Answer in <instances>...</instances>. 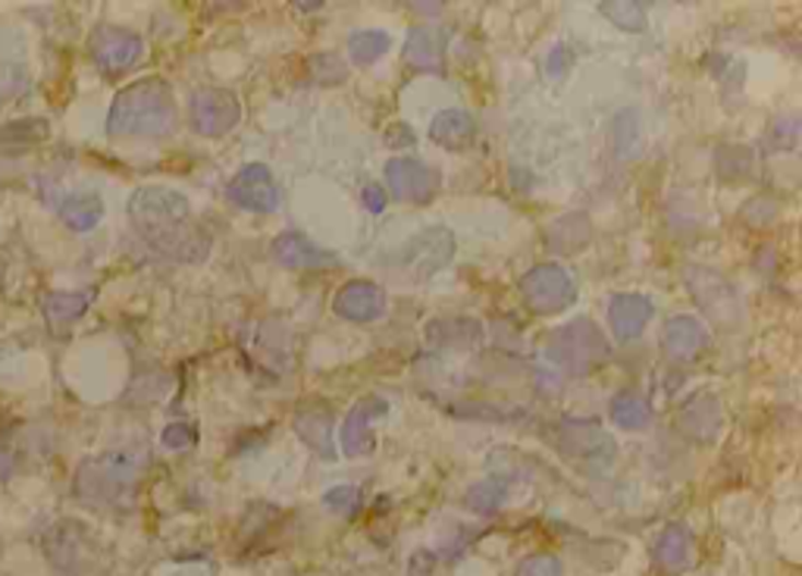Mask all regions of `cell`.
I'll use <instances>...</instances> for the list:
<instances>
[{"mask_svg": "<svg viewBox=\"0 0 802 576\" xmlns=\"http://www.w3.org/2000/svg\"><path fill=\"white\" fill-rule=\"evenodd\" d=\"M191 129L204 139H220L233 132L241 119V104L233 92L226 89H201L191 94L189 101Z\"/></svg>", "mask_w": 802, "mask_h": 576, "instance_id": "obj_8", "label": "cell"}, {"mask_svg": "<svg viewBox=\"0 0 802 576\" xmlns=\"http://www.w3.org/2000/svg\"><path fill=\"white\" fill-rule=\"evenodd\" d=\"M104 216V201L97 195H72L60 204V220L75 232L95 230Z\"/></svg>", "mask_w": 802, "mask_h": 576, "instance_id": "obj_25", "label": "cell"}, {"mask_svg": "<svg viewBox=\"0 0 802 576\" xmlns=\"http://www.w3.org/2000/svg\"><path fill=\"white\" fill-rule=\"evenodd\" d=\"M323 505L335 510V514H342V517H352L361 507V489L357 485H335L323 495Z\"/></svg>", "mask_w": 802, "mask_h": 576, "instance_id": "obj_30", "label": "cell"}, {"mask_svg": "<svg viewBox=\"0 0 802 576\" xmlns=\"http://www.w3.org/2000/svg\"><path fill=\"white\" fill-rule=\"evenodd\" d=\"M455 257V235L443 226L414 235L404 248H401V267L414 270L417 277H433L436 270H443Z\"/></svg>", "mask_w": 802, "mask_h": 576, "instance_id": "obj_12", "label": "cell"}, {"mask_svg": "<svg viewBox=\"0 0 802 576\" xmlns=\"http://www.w3.org/2000/svg\"><path fill=\"white\" fill-rule=\"evenodd\" d=\"M599 13L624 32H642L646 28V3L637 0H602Z\"/></svg>", "mask_w": 802, "mask_h": 576, "instance_id": "obj_27", "label": "cell"}, {"mask_svg": "<svg viewBox=\"0 0 802 576\" xmlns=\"http://www.w3.org/2000/svg\"><path fill=\"white\" fill-rule=\"evenodd\" d=\"M176 126V101L164 79H139L114 97L107 132L114 139H161Z\"/></svg>", "mask_w": 802, "mask_h": 576, "instance_id": "obj_2", "label": "cell"}, {"mask_svg": "<svg viewBox=\"0 0 802 576\" xmlns=\"http://www.w3.org/2000/svg\"><path fill=\"white\" fill-rule=\"evenodd\" d=\"M706 329L693 317H674L664 324V332H661V351L671 361H693L706 348Z\"/></svg>", "mask_w": 802, "mask_h": 576, "instance_id": "obj_20", "label": "cell"}, {"mask_svg": "<svg viewBox=\"0 0 802 576\" xmlns=\"http://www.w3.org/2000/svg\"><path fill=\"white\" fill-rule=\"evenodd\" d=\"M424 336L433 345L473 348L480 345V339H483V326L471 320V317H446V320L426 324Z\"/></svg>", "mask_w": 802, "mask_h": 576, "instance_id": "obj_23", "label": "cell"}, {"mask_svg": "<svg viewBox=\"0 0 802 576\" xmlns=\"http://www.w3.org/2000/svg\"><path fill=\"white\" fill-rule=\"evenodd\" d=\"M686 285H689L696 304L706 310L715 324L736 326L743 320V301H740L736 289L728 279H721L711 270H703V267H689L686 270Z\"/></svg>", "mask_w": 802, "mask_h": 576, "instance_id": "obj_7", "label": "cell"}, {"mask_svg": "<svg viewBox=\"0 0 802 576\" xmlns=\"http://www.w3.org/2000/svg\"><path fill=\"white\" fill-rule=\"evenodd\" d=\"M386 136H389V139H386L389 144H414V132H411L408 126H392Z\"/></svg>", "mask_w": 802, "mask_h": 576, "instance_id": "obj_36", "label": "cell"}, {"mask_svg": "<svg viewBox=\"0 0 802 576\" xmlns=\"http://www.w3.org/2000/svg\"><path fill=\"white\" fill-rule=\"evenodd\" d=\"M565 567L555 554H533L518 567V576H562Z\"/></svg>", "mask_w": 802, "mask_h": 576, "instance_id": "obj_31", "label": "cell"}, {"mask_svg": "<svg viewBox=\"0 0 802 576\" xmlns=\"http://www.w3.org/2000/svg\"><path fill=\"white\" fill-rule=\"evenodd\" d=\"M386 185L396 201L404 204H429L439 191V173L433 166L411 157H396L386 163Z\"/></svg>", "mask_w": 802, "mask_h": 576, "instance_id": "obj_9", "label": "cell"}, {"mask_svg": "<svg viewBox=\"0 0 802 576\" xmlns=\"http://www.w3.org/2000/svg\"><path fill=\"white\" fill-rule=\"evenodd\" d=\"M194 438H198L194 426H189V423H173V426H166L164 430V448H169V451H182V448H191V445H194Z\"/></svg>", "mask_w": 802, "mask_h": 576, "instance_id": "obj_32", "label": "cell"}, {"mask_svg": "<svg viewBox=\"0 0 802 576\" xmlns=\"http://www.w3.org/2000/svg\"><path fill=\"white\" fill-rule=\"evenodd\" d=\"M361 198H364V208L370 210V213H382L386 210V188H379L377 183L364 185Z\"/></svg>", "mask_w": 802, "mask_h": 576, "instance_id": "obj_34", "label": "cell"}, {"mask_svg": "<svg viewBox=\"0 0 802 576\" xmlns=\"http://www.w3.org/2000/svg\"><path fill=\"white\" fill-rule=\"evenodd\" d=\"M652 567L661 576H681L693 567V532L684 524H668L652 545Z\"/></svg>", "mask_w": 802, "mask_h": 576, "instance_id": "obj_16", "label": "cell"}, {"mask_svg": "<svg viewBox=\"0 0 802 576\" xmlns=\"http://www.w3.org/2000/svg\"><path fill=\"white\" fill-rule=\"evenodd\" d=\"M392 45V38L382 28H361L349 38V57L354 67H370Z\"/></svg>", "mask_w": 802, "mask_h": 576, "instance_id": "obj_26", "label": "cell"}, {"mask_svg": "<svg viewBox=\"0 0 802 576\" xmlns=\"http://www.w3.org/2000/svg\"><path fill=\"white\" fill-rule=\"evenodd\" d=\"M129 220L148 248L176 263H201L211 254V232L194 220L186 195L173 188H139L129 201Z\"/></svg>", "mask_w": 802, "mask_h": 576, "instance_id": "obj_1", "label": "cell"}, {"mask_svg": "<svg viewBox=\"0 0 802 576\" xmlns=\"http://www.w3.org/2000/svg\"><path fill=\"white\" fill-rule=\"evenodd\" d=\"M555 442H558V448H562L567 461L580 463L583 470H595V473L609 470L614 463V455H617L614 438L592 420H565V423H558Z\"/></svg>", "mask_w": 802, "mask_h": 576, "instance_id": "obj_5", "label": "cell"}, {"mask_svg": "<svg viewBox=\"0 0 802 576\" xmlns=\"http://www.w3.org/2000/svg\"><path fill=\"white\" fill-rule=\"evenodd\" d=\"M674 430L689 442H711L721 433V401L715 395L699 392L686 398L674 416Z\"/></svg>", "mask_w": 802, "mask_h": 576, "instance_id": "obj_15", "label": "cell"}, {"mask_svg": "<svg viewBox=\"0 0 802 576\" xmlns=\"http://www.w3.org/2000/svg\"><path fill=\"white\" fill-rule=\"evenodd\" d=\"M505 498H508V480H483L468 489L464 505L476 514H496Z\"/></svg>", "mask_w": 802, "mask_h": 576, "instance_id": "obj_29", "label": "cell"}, {"mask_svg": "<svg viewBox=\"0 0 802 576\" xmlns=\"http://www.w3.org/2000/svg\"><path fill=\"white\" fill-rule=\"evenodd\" d=\"M404 63L414 72H443L446 57V35L433 28H414L401 50Z\"/></svg>", "mask_w": 802, "mask_h": 576, "instance_id": "obj_21", "label": "cell"}, {"mask_svg": "<svg viewBox=\"0 0 802 576\" xmlns=\"http://www.w3.org/2000/svg\"><path fill=\"white\" fill-rule=\"evenodd\" d=\"M386 411H389L386 398H377V395L361 398L352 411H349L345 423H342V433H339L342 451H345L349 458H364V455L374 451L377 438H374V430H370V426H374V420L386 416Z\"/></svg>", "mask_w": 802, "mask_h": 576, "instance_id": "obj_14", "label": "cell"}, {"mask_svg": "<svg viewBox=\"0 0 802 576\" xmlns=\"http://www.w3.org/2000/svg\"><path fill=\"white\" fill-rule=\"evenodd\" d=\"M612 348L602 339L599 326L592 320H574V324L562 326L558 332L549 336V357L555 367L567 369V373H590L599 367L602 361H609Z\"/></svg>", "mask_w": 802, "mask_h": 576, "instance_id": "obj_4", "label": "cell"}, {"mask_svg": "<svg viewBox=\"0 0 802 576\" xmlns=\"http://www.w3.org/2000/svg\"><path fill=\"white\" fill-rule=\"evenodd\" d=\"M92 304V295H75V292H57L45 298V314H48L50 326H63L79 320Z\"/></svg>", "mask_w": 802, "mask_h": 576, "instance_id": "obj_28", "label": "cell"}, {"mask_svg": "<svg viewBox=\"0 0 802 576\" xmlns=\"http://www.w3.org/2000/svg\"><path fill=\"white\" fill-rule=\"evenodd\" d=\"M567 60H570L567 47H555V50L549 54V75H562V72L567 70Z\"/></svg>", "mask_w": 802, "mask_h": 576, "instance_id": "obj_35", "label": "cell"}, {"mask_svg": "<svg viewBox=\"0 0 802 576\" xmlns=\"http://www.w3.org/2000/svg\"><path fill=\"white\" fill-rule=\"evenodd\" d=\"M226 198L251 213H273L280 208L276 179L263 163H248L241 173H236V179L226 188Z\"/></svg>", "mask_w": 802, "mask_h": 576, "instance_id": "obj_10", "label": "cell"}, {"mask_svg": "<svg viewBox=\"0 0 802 576\" xmlns=\"http://www.w3.org/2000/svg\"><path fill=\"white\" fill-rule=\"evenodd\" d=\"M142 473V458H135L132 451H107L101 458H92L79 467L75 477V489L79 498L85 502H117L119 495H126Z\"/></svg>", "mask_w": 802, "mask_h": 576, "instance_id": "obj_3", "label": "cell"}, {"mask_svg": "<svg viewBox=\"0 0 802 576\" xmlns=\"http://www.w3.org/2000/svg\"><path fill=\"white\" fill-rule=\"evenodd\" d=\"M612 420L614 426H621L627 433L646 430L652 423V404L637 392H621L612 401Z\"/></svg>", "mask_w": 802, "mask_h": 576, "instance_id": "obj_24", "label": "cell"}, {"mask_svg": "<svg viewBox=\"0 0 802 576\" xmlns=\"http://www.w3.org/2000/svg\"><path fill=\"white\" fill-rule=\"evenodd\" d=\"M25 85H28V82H25V72L10 70V67L0 70V104L10 101V97H20V94L25 92Z\"/></svg>", "mask_w": 802, "mask_h": 576, "instance_id": "obj_33", "label": "cell"}, {"mask_svg": "<svg viewBox=\"0 0 802 576\" xmlns=\"http://www.w3.org/2000/svg\"><path fill=\"white\" fill-rule=\"evenodd\" d=\"M142 38L135 32L117 28V25H101L95 32V38H92V57H95V63L104 72H110V75H119V72H126L129 67H135L139 57H142Z\"/></svg>", "mask_w": 802, "mask_h": 576, "instance_id": "obj_13", "label": "cell"}, {"mask_svg": "<svg viewBox=\"0 0 802 576\" xmlns=\"http://www.w3.org/2000/svg\"><path fill=\"white\" fill-rule=\"evenodd\" d=\"M656 314L652 301L642 295H614L609 301V324L617 342H634L642 336V329L649 326Z\"/></svg>", "mask_w": 802, "mask_h": 576, "instance_id": "obj_18", "label": "cell"}, {"mask_svg": "<svg viewBox=\"0 0 802 576\" xmlns=\"http://www.w3.org/2000/svg\"><path fill=\"white\" fill-rule=\"evenodd\" d=\"M295 433L320 458H327V461L335 458V448H332V408L327 401L310 398L305 404H298V411H295Z\"/></svg>", "mask_w": 802, "mask_h": 576, "instance_id": "obj_17", "label": "cell"}, {"mask_svg": "<svg viewBox=\"0 0 802 576\" xmlns=\"http://www.w3.org/2000/svg\"><path fill=\"white\" fill-rule=\"evenodd\" d=\"M270 251L276 257V263H283L288 270H317V267H332L335 263V254L314 245L302 232H283L273 242Z\"/></svg>", "mask_w": 802, "mask_h": 576, "instance_id": "obj_19", "label": "cell"}, {"mask_svg": "<svg viewBox=\"0 0 802 576\" xmlns=\"http://www.w3.org/2000/svg\"><path fill=\"white\" fill-rule=\"evenodd\" d=\"M520 298L533 314L552 317V314L567 310L577 301V285H574V279L567 277L565 267L540 263V267H533L527 277L520 279Z\"/></svg>", "mask_w": 802, "mask_h": 576, "instance_id": "obj_6", "label": "cell"}, {"mask_svg": "<svg viewBox=\"0 0 802 576\" xmlns=\"http://www.w3.org/2000/svg\"><path fill=\"white\" fill-rule=\"evenodd\" d=\"M386 307H389L386 292L379 289L377 282H370V279H352V282H345L335 292V298H332V310L342 320H352V324L382 320L386 317Z\"/></svg>", "mask_w": 802, "mask_h": 576, "instance_id": "obj_11", "label": "cell"}, {"mask_svg": "<svg viewBox=\"0 0 802 576\" xmlns=\"http://www.w3.org/2000/svg\"><path fill=\"white\" fill-rule=\"evenodd\" d=\"M429 139L436 141L439 148L464 151L476 139V119L468 110H443L429 122Z\"/></svg>", "mask_w": 802, "mask_h": 576, "instance_id": "obj_22", "label": "cell"}]
</instances>
